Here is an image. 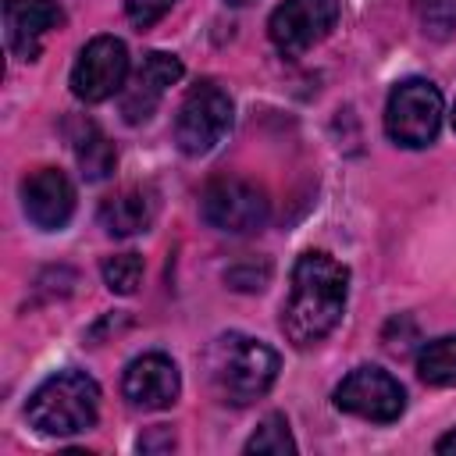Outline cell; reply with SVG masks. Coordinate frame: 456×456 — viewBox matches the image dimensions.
Returning <instances> with one entry per match:
<instances>
[{
  "label": "cell",
  "instance_id": "cell-1",
  "mask_svg": "<svg viewBox=\"0 0 456 456\" xmlns=\"http://www.w3.org/2000/svg\"><path fill=\"white\" fill-rule=\"evenodd\" d=\"M346 292H349V271L335 256L321 249H306L292 267V289L289 299L281 303L285 338L306 349L317 346L324 335H331L335 324L342 321Z\"/></svg>",
  "mask_w": 456,
  "mask_h": 456
},
{
  "label": "cell",
  "instance_id": "cell-2",
  "mask_svg": "<svg viewBox=\"0 0 456 456\" xmlns=\"http://www.w3.org/2000/svg\"><path fill=\"white\" fill-rule=\"evenodd\" d=\"M207 370H210V385L224 403L246 406L253 399H260L274 378H278V353L249 335L228 331L217 335L210 353H207Z\"/></svg>",
  "mask_w": 456,
  "mask_h": 456
},
{
  "label": "cell",
  "instance_id": "cell-3",
  "mask_svg": "<svg viewBox=\"0 0 456 456\" xmlns=\"http://www.w3.org/2000/svg\"><path fill=\"white\" fill-rule=\"evenodd\" d=\"M96 413H100V388L82 370H57L32 392L25 406L28 424L39 435H57V438L89 431L96 424Z\"/></svg>",
  "mask_w": 456,
  "mask_h": 456
},
{
  "label": "cell",
  "instance_id": "cell-4",
  "mask_svg": "<svg viewBox=\"0 0 456 456\" xmlns=\"http://www.w3.org/2000/svg\"><path fill=\"white\" fill-rule=\"evenodd\" d=\"M438 125H442V93L428 78H403L388 93L385 132L395 146L420 150L435 142Z\"/></svg>",
  "mask_w": 456,
  "mask_h": 456
},
{
  "label": "cell",
  "instance_id": "cell-5",
  "mask_svg": "<svg viewBox=\"0 0 456 456\" xmlns=\"http://www.w3.org/2000/svg\"><path fill=\"white\" fill-rule=\"evenodd\" d=\"M232 128V100L221 86L214 82H196L182 107H178V118H175V142L182 153L189 157H203L210 153L224 132Z\"/></svg>",
  "mask_w": 456,
  "mask_h": 456
},
{
  "label": "cell",
  "instance_id": "cell-6",
  "mask_svg": "<svg viewBox=\"0 0 456 456\" xmlns=\"http://www.w3.org/2000/svg\"><path fill=\"white\" fill-rule=\"evenodd\" d=\"M200 214L210 228L228 235H249L267 224L271 203L264 189L242 178H214L200 196Z\"/></svg>",
  "mask_w": 456,
  "mask_h": 456
},
{
  "label": "cell",
  "instance_id": "cell-7",
  "mask_svg": "<svg viewBox=\"0 0 456 456\" xmlns=\"http://www.w3.org/2000/svg\"><path fill=\"white\" fill-rule=\"evenodd\" d=\"M335 406L342 413H353V417H363V420H374V424H392L406 410V392L388 370L356 367L335 388Z\"/></svg>",
  "mask_w": 456,
  "mask_h": 456
},
{
  "label": "cell",
  "instance_id": "cell-8",
  "mask_svg": "<svg viewBox=\"0 0 456 456\" xmlns=\"http://www.w3.org/2000/svg\"><path fill=\"white\" fill-rule=\"evenodd\" d=\"M338 21V0H281L271 11L267 36L285 57L306 53Z\"/></svg>",
  "mask_w": 456,
  "mask_h": 456
},
{
  "label": "cell",
  "instance_id": "cell-9",
  "mask_svg": "<svg viewBox=\"0 0 456 456\" xmlns=\"http://www.w3.org/2000/svg\"><path fill=\"white\" fill-rule=\"evenodd\" d=\"M128 78V50L114 36H96L82 46L75 68H71V93L82 103H100L125 89Z\"/></svg>",
  "mask_w": 456,
  "mask_h": 456
},
{
  "label": "cell",
  "instance_id": "cell-10",
  "mask_svg": "<svg viewBox=\"0 0 456 456\" xmlns=\"http://www.w3.org/2000/svg\"><path fill=\"white\" fill-rule=\"evenodd\" d=\"M182 78V61L175 53H160L150 50L142 57V64L135 68V75L125 82L121 89V114L128 125H142L150 121V114L160 107L164 93Z\"/></svg>",
  "mask_w": 456,
  "mask_h": 456
},
{
  "label": "cell",
  "instance_id": "cell-11",
  "mask_svg": "<svg viewBox=\"0 0 456 456\" xmlns=\"http://www.w3.org/2000/svg\"><path fill=\"white\" fill-rule=\"evenodd\" d=\"M64 25V11L57 0H4V36L14 57L36 61L43 53V39Z\"/></svg>",
  "mask_w": 456,
  "mask_h": 456
},
{
  "label": "cell",
  "instance_id": "cell-12",
  "mask_svg": "<svg viewBox=\"0 0 456 456\" xmlns=\"http://www.w3.org/2000/svg\"><path fill=\"white\" fill-rule=\"evenodd\" d=\"M21 207L25 217L43 228V232H57L71 221L75 214V185L68 182L64 171L57 167H39L21 182Z\"/></svg>",
  "mask_w": 456,
  "mask_h": 456
},
{
  "label": "cell",
  "instance_id": "cell-13",
  "mask_svg": "<svg viewBox=\"0 0 456 456\" xmlns=\"http://www.w3.org/2000/svg\"><path fill=\"white\" fill-rule=\"evenodd\" d=\"M178 367L175 360H167L164 353H146V356H135L128 367H125V378H121V392L132 406L139 410H167L175 399H178Z\"/></svg>",
  "mask_w": 456,
  "mask_h": 456
},
{
  "label": "cell",
  "instance_id": "cell-14",
  "mask_svg": "<svg viewBox=\"0 0 456 456\" xmlns=\"http://www.w3.org/2000/svg\"><path fill=\"white\" fill-rule=\"evenodd\" d=\"M153 217H157V196L139 185L121 189L100 203V224L107 235H118V239L146 232L153 224Z\"/></svg>",
  "mask_w": 456,
  "mask_h": 456
},
{
  "label": "cell",
  "instance_id": "cell-15",
  "mask_svg": "<svg viewBox=\"0 0 456 456\" xmlns=\"http://www.w3.org/2000/svg\"><path fill=\"white\" fill-rule=\"evenodd\" d=\"M71 146H75V160H78V167H82V175H86L89 182L107 178V175L114 171V164H118V153H114V146H110V139H107V135L100 132V125L89 121V118L75 121V128H71Z\"/></svg>",
  "mask_w": 456,
  "mask_h": 456
},
{
  "label": "cell",
  "instance_id": "cell-16",
  "mask_svg": "<svg viewBox=\"0 0 456 456\" xmlns=\"http://www.w3.org/2000/svg\"><path fill=\"white\" fill-rule=\"evenodd\" d=\"M417 374L424 385L456 388V335H442L435 342H424L417 353Z\"/></svg>",
  "mask_w": 456,
  "mask_h": 456
},
{
  "label": "cell",
  "instance_id": "cell-17",
  "mask_svg": "<svg viewBox=\"0 0 456 456\" xmlns=\"http://www.w3.org/2000/svg\"><path fill=\"white\" fill-rule=\"evenodd\" d=\"M246 452H271V456H289L296 452V442L289 435V420L281 413H267L253 438L246 442Z\"/></svg>",
  "mask_w": 456,
  "mask_h": 456
},
{
  "label": "cell",
  "instance_id": "cell-18",
  "mask_svg": "<svg viewBox=\"0 0 456 456\" xmlns=\"http://www.w3.org/2000/svg\"><path fill=\"white\" fill-rule=\"evenodd\" d=\"M413 14L428 39H449L456 32V0H413Z\"/></svg>",
  "mask_w": 456,
  "mask_h": 456
},
{
  "label": "cell",
  "instance_id": "cell-19",
  "mask_svg": "<svg viewBox=\"0 0 456 456\" xmlns=\"http://www.w3.org/2000/svg\"><path fill=\"white\" fill-rule=\"evenodd\" d=\"M103 281H107L110 292L132 296V292L139 289V281H142V256L132 253V249L107 256V260H103Z\"/></svg>",
  "mask_w": 456,
  "mask_h": 456
},
{
  "label": "cell",
  "instance_id": "cell-20",
  "mask_svg": "<svg viewBox=\"0 0 456 456\" xmlns=\"http://www.w3.org/2000/svg\"><path fill=\"white\" fill-rule=\"evenodd\" d=\"M271 278V264L267 260H239L224 271V281L239 292H260Z\"/></svg>",
  "mask_w": 456,
  "mask_h": 456
},
{
  "label": "cell",
  "instance_id": "cell-21",
  "mask_svg": "<svg viewBox=\"0 0 456 456\" xmlns=\"http://www.w3.org/2000/svg\"><path fill=\"white\" fill-rule=\"evenodd\" d=\"M175 4H178V0H125V14H128V21H132L135 28H150V25H157Z\"/></svg>",
  "mask_w": 456,
  "mask_h": 456
},
{
  "label": "cell",
  "instance_id": "cell-22",
  "mask_svg": "<svg viewBox=\"0 0 456 456\" xmlns=\"http://www.w3.org/2000/svg\"><path fill=\"white\" fill-rule=\"evenodd\" d=\"M139 449L142 452H150V449H175V435L171 431H153V435H146V438H139Z\"/></svg>",
  "mask_w": 456,
  "mask_h": 456
},
{
  "label": "cell",
  "instance_id": "cell-23",
  "mask_svg": "<svg viewBox=\"0 0 456 456\" xmlns=\"http://www.w3.org/2000/svg\"><path fill=\"white\" fill-rule=\"evenodd\" d=\"M435 449H438V452H452V456H456V428H452L449 435H442V438L435 442Z\"/></svg>",
  "mask_w": 456,
  "mask_h": 456
},
{
  "label": "cell",
  "instance_id": "cell-24",
  "mask_svg": "<svg viewBox=\"0 0 456 456\" xmlns=\"http://www.w3.org/2000/svg\"><path fill=\"white\" fill-rule=\"evenodd\" d=\"M228 4H235V7H242V4H253V0H228Z\"/></svg>",
  "mask_w": 456,
  "mask_h": 456
},
{
  "label": "cell",
  "instance_id": "cell-25",
  "mask_svg": "<svg viewBox=\"0 0 456 456\" xmlns=\"http://www.w3.org/2000/svg\"><path fill=\"white\" fill-rule=\"evenodd\" d=\"M452 132H456V103H452Z\"/></svg>",
  "mask_w": 456,
  "mask_h": 456
}]
</instances>
